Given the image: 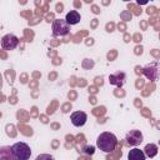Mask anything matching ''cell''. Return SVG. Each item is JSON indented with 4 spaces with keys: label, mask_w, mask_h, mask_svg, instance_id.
I'll return each mask as SVG.
<instances>
[{
    "label": "cell",
    "mask_w": 160,
    "mask_h": 160,
    "mask_svg": "<svg viewBox=\"0 0 160 160\" xmlns=\"http://www.w3.org/2000/svg\"><path fill=\"white\" fill-rule=\"evenodd\" d=\"M142 74L145 75L146 79L155 81L158 79L159 75V68H158V62H150L146 66L142 68Z\"/></svg>",
    "instance_id": "obj_5"
},
{
    "label": "cell",
    "mask_w": 160,
    "mask_h": 160,
    "mask_svg": "<svg viewBox=\"0 0 160 160\" xmlns=\"http://www.w3.org/2000/svg\"><path fill=\"white\" fill-rule=\"evenodd\" d=\"M145 159H146V156H145L144 151L138 148L131 149L128 154V160H145Z\"/></svg>",
    "instance_id": "obj_10"
},
{
    "label": "cell",
    "mask_w": 160,
    "mask_h": 160,
    "mask_svg": "<svg viewBox=\"0 0 160 160\" xmlns=\"http://www.w3.org/2000/svg\"><path fill=\"white\" fill-rule=\"evenodd\" d=\"M12 154L18 160H29L31 155V149L26 142H15L11 146Z\"/></svg>",
    "instance_id": "obj_2"
},
{
    "label": "cell",
    "mask_w": 160,
    "mask_h": 160,
    "mask_svg": "<svg viewBox=\"0 0 160 160\" xmlns=\"http://www.w3.org/2000/svg\"><path fill=\"white\" fill-rule=\"evenodd\" d=\"M84 152L85 154H94V146H85L84 148Z\"/></svg>",
    "instance_id": "obj_14"
},
{
    "label": "cell",
    "mask_w": 160,
    "mask_h": 160,
    "mask_svg": "<svg viewBox=\"0 0 160 160\" xmlns=\"http://www.w3.org/2000/svg\"><path fill=\"white\" fill-rule=\"evenodd\" d=\"M125 79H126V75L122 71H118V72L109 75V82L118 88H121L125 84Z\"/></svg>",
    "instance_id": "obj_8"
},
{
    "label": "cell",
    "mask_w": 160,
    "mask_h": 160,
    "mask_svg": "<svg viewBox=\"0 0 160 160\" xmlns=\"http://www.w3.org/2000/svg\"><path fill=\"white\" fill-rule=\"evenodd\" d=\"M158 150H159L158 145H156V144L150 142V144H146V145H145V148H144V150H142V151H144L145 156H148V158H154V156H156Z\"/></svg>",
    "instance_id": "obj_12"
},
{
    "label": "cell",
    "mask_w": 160,
    "mask_h": 160,
    "mask_svg": "<svg viewBox=\"0 0 160 160\" xmlns=\"http://www.w3.org/2000/svg\"><path fill=\"white\" fill-rule=\"evenodd\" d=\"M118 139L112 132H101L96 139V146L104 152H112L116 148Z\"/></svg>",
    "instance_id": "obj_1"
},
{
    "label": "cell",
    "mask_w": 160,
    "mask_h": 160,
    "mask_svg": "<svg viewBox=\"0 0 160 160\" xmlns=\"http://www.w3.org/2000/svg\"><path fill=\"white\" fill-rule=\"evenodd\" d=\"M19 44V38L14 34H6L1 38V46L5 50H14Z\"/></svg>",
    "instance_id": "obj_4"
},
{
    "label": "cell",
    "mask_w": 160,
    "mask_h": 160,
    "mask_svg": "<svg viewBox=\"0 0 160 160\" xmlns=\"http://www.w3.org/2000/svg\"><path fill=\"white\" fill-rule=\"evenodd\" d=\"M80 19H81V16H80V14L76 11V10H70L68 14H66V16H65V21H66V24L70 26V25H76L79 21H80Z\"/></svg>",
    "instance_id": "obj_9"
},
{
    "label": "cell",
    "mask_w": 160,
    "mask_h": 160,
    "mask_svg": "<svg viewBox=\"0 0 160 160\" xmlns=\"http://www.w3.org/2000/svg\"><path fill=\"white\" fill-rule=\"evenodd\" d=\"M35 160H54V156L50 154H40L36 156Z\"/></svg>",
    "instance_id": "obj_13"
},
{
    "label": "cell",
    "mask_w": 160,
    "mask_h": 160,
    "mask_svg": "<svg viewBox=\"0 0 160 160\" xmlns=\"http://www.w3.org/2000/svg\"><path fill=\"white\" fill-rule=\"evenodd\" d=\"M51 30H52L54 36H65L70 32V26L66 24L65 20L56 19L51 24Z\"/></svg>",
    "instance_id": "obj_3"
},
{
    "label": "cell",
    "mask_w": 160,
    "mask_h": 160,
    "mask_svg": "<svg viewBox=\"0 0 160 160\" xmlns=\"http://www.w3.org/2000/svg\"><path fill=\"white\" fill-rule=\"evenodd\" d=\"M70 120H71V124L76 128H80V126H84L86 124V120H88V115L86 112L84 111H74L71 115H70Z\"/></svg>",
    "instance_id": "obj_7"
},
{
    "label": "cell",
    "mask_w": 160,
    "mask_h": 160,
    "mask_svg": "<svg viewBox=\"0 0 160 160\" xmlns=\"http://www.w3.org/2000/svg\"><path fill=\"white\" fill-rule=\"evenodd\" d=\"M0 160H18V159L12 154L10 146H2L0 148Z\"/></svg>",
    "instance_id": "obj_11"
},
{
    "label": "cell",
    "mask_w": 160,
    "mask_h": 160,
    "mask_svg": "<svg viewBox=\"0 0 160 160\" xmlns=\"http://www.w3.org/2000/svg\"><path fill=\"white\" fill-rule=\"evenodd\" d=\"M142 140H144V136H142V134H141V131L140 130H130L128 134H126V141H128V144L129 145H131V146H138V145H140L141 142H142Z\"/></svg>",
    "instance_id": "obj_6"
}]
</instances>
